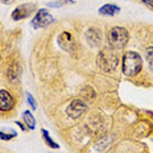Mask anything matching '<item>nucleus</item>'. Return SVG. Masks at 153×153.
Segmentation results:
<instances>
[{
  "label": "nucleus",
  "mask_w": 153,
  "mask_h": 153,
  "mask_svg": "<svg viewBox=\"0 0 153 153\" xmlns=\"http://www.w3.org/2000/svg\"><path fill=\"white\" fill-rule=\"evenodd\" d=\"M117 12H120V8L115 4H104L103 7L99 8V13L103 16H114Z\"/></svg>",
  "instance_id": "nucleus-10"
},
{
  "label": "nucleus",
  "mask_w": 153,
  "mask_h": 153,
  "mask_svg": "<svg viewBox=\"0 0 153 153\" xmlns=\"http://www.w3.org/2000/svg\"><path fill=\"white\" fill-rule=\"evenodd\" d=\"M15 107V99L7 90H0V112H9Z\"/></svg>",
  "instance_id": "nucleus-7"
},
{
  "label": "nucleus",
  "mask_w": 153,
  "mask_h": 153,
  "mask_svg": "<svg viewBox=\"0 0 153 153\" xmlns=\"http://www.w3.org/2000/svg\"><path fill=\"white\" fill-rule=\"evenodd\" d=\"M15 136H16V132L5 133V132H1V131H0V140H5V141H8V140L13 139Z\"/></svg>",
  "instance_id": "nucleus-15"
},
{
  "label": "nucleus",
  "mask_w": 153,
  "mask_h": 153,
  "mask_svg": "<svg viewBox=\"0 0 153 153\" xmlns=\"http://www.w3.org/2000/svg\"><path fill=\"white\" fill-rule=\"evenodd\" d=\"M86 110H87V106L82 99H74L71 103L66 108V115L70 117V119H78L79 116H82Z\"/></svg>",
  "instance_id": "nucleus-5"
},
{
  "label": "nucleus",
  "mask_w": 153,
  "mask_h": 153,
  "mask_svg": "<svg viewBox=\"0 0 153 153\" xmlns=\"http://www.w3.org/2000/svg\"><path fill=\"white\" fill-rule=\"evenodd\" d=\"M53 21H54V17L45 8H42V9H38L37 13L34 15L33 20H32V27H33L34 29H40V28H44V27H46V25L52 24Z\"/></svg>",
  "instance_id": "nucleus-4"
},
{
  "label": "nucleus",
  "mask_w": 153,
  "mask_h": 153,
  "mask_svg": "<svg viewBox=\"0 0 153 153\" xmlns=\"http://www.w3.org/2000/svg\"><path fill=\"white\" fill-rule=\"evenodd\" d=\"M58 45L66 52H73L76 48V41L70 32H62L58 36Z\"/></svg>",
  "instance_id": "nucleus-6"
},
{
  "label": "nucleus",
  "mask_w": 153,
  "mask_h": 153,
  "mask_svg": "<svg viewBox=\"0 0 153 153\" xmlns=\"http://www.w3.org/2000/svg\"><path fill=\"white\" fill-rule=\"evenodd\" d=\"M0 58H1V56H0Z\"/></svg>",
  "instance_id": "nucleus-20"
},
{
  "label": "nucleus",
  "mask_w": 153,
  "mask_h": 153,
  "mask_svg": "<svg viewBox=\"0 0 153 153\" xmlns=\"http://www.w3.org/2000/svg\"><path fill=\"white\" fill-rule=\"evenodd\" d=\"M23 119H24L25 124L28 126V128H29V129H34V127H36V120H34V117L32 116V114L29 112V111H24Z\"/></svg>",
  "instance_id": "nucleus-11"
},
{
  "label": "nucleus",
  "mask_w": 153,
  "mask_h": 153,
  "mask_svg": "<svg viewBox=\"0 0 153 153\" xmlns=\"http://www.w3.org/2000/svg\"><path fill=\"white\" fill-rule=\"evenodd\" d=\"M141 57L136 52H127L124 53L122 58V70L123 74L127 76H135L137 75L141 70Z\"/></svg>",
  "instance_id": "nucleus-1"
},
{
  "label": "nucleus",
  "mask_w": 153,
  "mask_h": 153,
  "mask_svg": "<svg viewBox=\"0 0 153 153\" xmlns=\"http://www.w3.org/2000/svg\"><path fill=\"white\" fill-rule=\"evenodd\" d=\"M34 11V5L33 4H24V5H20L12 12V19L15 21H19V20H23V19H27L32 12Z\"/></svg>",
  "instance_id": "nucleus-8"
},
{
  "label": "nucleus",
  "mask_w": 153,
  "mask_h": 153,
  "mask_svg": "<svg viewBox=\"0 0 153 153\" xmlns=\"http://www.w3.org/2000/svg\"><path fill=\"white\" fill-rule=\"evenodd\" d=\"M17 126H19V127H21V128H23L24 131H27V129H25V126H23L21 123H19V122H17Z\"/></svg>",
  "instance_id": "nucleus-18"
},
{
  "label": "nucleus",
  "mask_w": 153,
  "mask_h": 153,
  "mask_svg": "<svg viewBox=\"0 0 153 153\" xmlns=\"http://www.w3.org/2000/svg\"><path fill=\"white\" fill-rule=\"evenodd\" d=\"M41 133H42L45 143L50 146V148H53V149H58V148H59V145L57 144L56 141H53V140H52V137L49 136V133H48V131H46V129H41Z\"/></svg>",
  "instance_id": "nucleus-13"
},
{
  "label": "nucleus",
  "mask_w": 153,
  "mask_h": 153,
  "mask_svg": "<svg viewBox=\"0 0 153 153\" xmlns=\"http://www.w3.org/2000/svg\"><path fill=\"white\" fill-rule=\"evenodd\" d=\"M86 40L91 46H99L102 42L100 30L97 29V28H88L86 30Z\"/></svg>",
  "instance_id": "nucleus-9"
},
{
  "label": "nucleus",
  "mask_w": 153,
  "mask_h": 153,
  "mask_svg": "<svg viewBox=\"0 0 153 153\" xmlns=\"http://www.w3.org/2000/svg\"><path fill=\"white\" fill-rule=\"evenodd\" d=\"M3 1H4V3H7V4H8V3H11V1H13V0H3Z\"/></svg>",
  "instance_id": "nucleus-19"
},
{
  "label": "nucleus",
  "mask_w": 153,
  "mask_h": 153,
  "mask_svg": "<svg viewBox=\"0 0 153 153\" xmlns=\"http://www.w3.org/2000/svg\"><path fill=\"white\" fill-rule=\"evenodd\" d=\"M145 57H146V61H148L149 66H151V68H153V46L146 48V50H145Z\"/></svg>",
  "instance_id": "nucleus-14"
},
{
  "label": "nucleus",
  "mask_w": 153,
  "mask_h": 153,
  "mask_svg": "<svg viewBox=\"0 0 153 153\" xmlns=\"http://www.w3.org/2000/svg\"><path fill=\"white\" fill-rule=\"evenodd\" d=\"M141 3H143L144 5H146L148 8L153 9V0H141Z\"/></svg>",
  "instance_id": "nucleus-17"
},
{
  "label": "nucleus",
  "mask_w": 153,
  "mask_h": 153,
  "mask_svg": "<svg viewBox=\"0 0 153 153\" xmlns=\"http://www.w3.org/2000/svg\"><path fill=\"white\" fill-rule=\"evenodd\" d=\"M107 40L112 49H123L129 41L128 30L123 27H114L108 32Z\"/></svg>",
  "instance_id": "nucleus-2"
},
{
  "label": "nucleus",
  "mask_w": 153,
  "mask_h": 153,
  "mask_svg": "<svg viewBox=\"0 0 153 153\" xmlns=\"http://www.w3.org/2000/svg\"><path fill=\"white\" fill-rule=\"evenodd\" d=\"M27 100H28V103L30 104V107L33 108V110H36L37 104H36V102H34V99H33V97H32L29 92H27Z\"/></svg>",
  "instance_id": "nucleus-16"
},
{
  "label": "nucleus",
  "mask_w": 153,
  "mask_h": 153,
  "mask_svg": "<svg viewBox=\"0 0 153 153\" xmlns=\"http://www.w3.org/2000/svg\"><path fill=\"white\" fill-rule=\"evenodd\" d=\"M117 63H119V58L111 49H104L102 50L98 56V65L103 71H112L116 69Z\"/></svg>",
  "instance_id": "nucleus-3"
},
{
  "label": "nucleus",
  "mask_w": 153,
  "mask_h": 153,
  "mask_svg": "<svg viewBox=\"0 0 153 153\" xmlns=\"http://www.w3.org/2000/svg\"><path fill=\"white\" fill-rule=\"evenodd\" d=\"M66 4H74V0H56V1H49L46 3L48 7L50 8H59Z\"/></svg>",
  "instance_id": "nucleus-12"
}]
</instances>
